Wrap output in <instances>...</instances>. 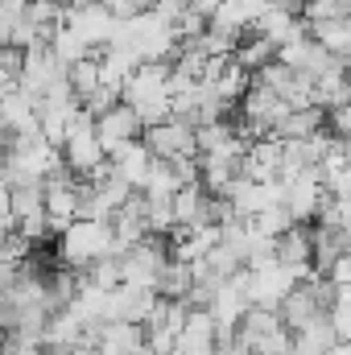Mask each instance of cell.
I'll list each match as a JSON object with an SVG mask.
<instances>
[{
    "label": "cell",
    "instance_id": "17",
    "mask_svg": "<svg viewBox=\"0 0 351 355\" xmlns=\"http://www.w3.org/2000/svg\"><path fill=\"white\" fill-rule=\"evenodd\" d=\"M50 4H67V0H50Z\"/></svg>",
    "mask_w": 351,
    "mask_h": 355
},
{
    "label": "cell",
    "instance_id": "13",
    "mask_svg": "<svg viewBox=\"0 0 351 355\" xmlns=\"http://www.w3.org/2000/svg\"><path fill=\"white\" fill-rule=\"evenodd\" d=\"M116 103H120V91H112V87H95V91L87 95V99L79 103V107H83L87 116H103V112H112Z\"/></svg>",
    "mask_w": 351,
    "mask_h": 355
},
{
    "label": "cell",
    "instance_id": "3",
    "mask_svg": "<svg viewBox=\"0 0 351 355\" xmlns=\"http://www.w3.org/2000/svg\"><path fill=\"white\" fill-rule=\"evenodd\" d=\"M62 79H67V71L50 58V50H46V46H37V50H25V54H21L17 91H25L29 99H42L46 91L54 87V83H62Z\"/></svg>",
    "mask_w": 351,
    "mask_h": 355
},
{
    "label": "cell",
    "instance_id": "4",
    "mask_svg": "<svg viewBox=\"0 0 351 355\" xmlns=\"http://www.w3.org/2000/svg\"><path fill=\"white\" fill-rule=\"evenodd\" d=\"M67 8V4H62ZM62 25L87 46L91 54L95 50H103L108 42H112V29H116V17L103 8V4H87V8H67V17H62Z\"/></svg>",
    "mask_w": 351,
    "mask_h": 355
},
{
    "label": "cell",
    "instance_id": "5",
    "mask_svg": "<svg viewBox=\"0 0 351 355\" xmlns=\"http://www.w3.org/2000/svg\"><path fill=\"white\" fill-rule=\"evenodd\" d=\"M95 141H99V149H103V157H112L120 145H128V141H141V120L132 116V107H124V103H116L112 112H103V116H95Z\"/></svg>",
    "mask_w": 351,
    "mask_h": 355
},
{
    "label": "cell",
    "instance_id": "15",
    "mask_svg": "<svg viewBox=\"0 0 351 355\" xmlns=\"http://www.w3.org/2000/svg\"><path fill=\"white\" fill-rule=\"evenodd\" d=\"M215 4H223V0H190V8H194V12H203V17H211V8H215Z\"/></svg>",
    "mask_w": 351,
    "mask_h": 355
},
{
    "label": "cell",
    "instance_id": "1",
    "mask_svg": "<svg viewBox=\"0 0 351 355\" xmlns=\"http://www.w3.org/2000/svg\"><path fill=\"white\" fill-rule=\"evenodd\" d=\"M108 244H112V232H108V223L75 219V223L62 232V244H58V252H62V261H67V265L87 268V265H95L99 257H108Z\"/></svg>",
    "mask_w": 351,
    "mask_h": 355
},
{
    "label": "cell",
    "instance_id": "14",
    "mask_svg": "<svg viewBox=\"0 0 351 355\" xmlns=\"http://www.w3.org/2000/svg\"><path fill=\"white\" fill-rule=\"evenodd\" d=\"M186 8H190V0H153V4H149V12H153V17H162L166 25H174Z\"/></svg>",
    "mask_w": 351,
    "mask_h": 355
},
{
    "label": "cell",
    "instance_id": "2",
    "mask_svg": "<svg viewBox=\"0 0 351 355\" xmlns=\"http://www.w3.org/2000/svg\"><path fill=\"white\" fill-rule=\"evenodd\" d=\"M141 145L157 157V162H174V157H198L194 149V128H186L182 120H162L141 128Z\"/></svg>",
    "mask_w": 351,
    "mask_h": 355
},
{
    "label": "cell",
    "instance_id": "10",
    "mask_svg": "<svg viewBox=\"0 0 351 355\" xmlns=\"http://www.w3.org/2000/svg\"><path fill=\"white\" fill-rule=\"evenodd\" d=\"M323 128V107H302V112H285L277 124H273V137L277 141H306Z\"/></svg>",
    "mask_w": 351,
    "mask_h": 355
},
{
    "label": "cell",
    "instance_id": "16",
    "mask_svg": "<svg viewBox=\"0 0 351 355\" xmlns=\"http://www.w3.org/2000/svg\"><path fill=\"white\" fill-rule=\"evenodd\" d=\"M0 219H8V186L0 182Z\"/></svg>",
    "mask_w": 351,
    "mask_h": 355
},
{
    "label": "cell",
    "instance_id": "8",
    "mask_svg": "<svg viewBox=\"0 0 351 355\" xmlns=\"http://www.w3.org/2000/svg\"><path fill=\"white\" fill-rule=\"evenodd\" d=\"M310 95H314V107H323V112L348 103V62H335L331 71H323L310 83Z\"/></svg>",
    "mask_w": 351,
    "mask_h": 355
},
{
    "label": "cell",
    "instance_id": "11",
    "mask_svg": "<svg viewBox=\"0 0 351 355\" xmlns=\"http://www.w3.org/2000/svg\"><path fill=\"white\" fill-rule=\"evenodd\" d=\"M46 50H50V58L67 71V67H75V62H83V58H91V50L67 29V25H58L54 33H50V42H46Z\"/></svg>",
    "mask_w": 351,
    "mask_h": 355
},
{
    "label": "cell",
    "instance_id": "12",
    "mask_svg": "<svg viewBox=\"0 0 351 355\" xmlns=\"http://www.w3.org/2000/svg\"><path fill=\"white\" fill-rule=\"evenodd\" d=\"M67 87H71V95L83 103L91 91L99 87V67H95V54L91 58H83V62H75V67H67Z\"/></svg>",
    "mask_w": 351,
    "mask_h": 355
},
{
    "label": "cell",
    "instance_id": "9",
    "mask_svg": "<svg viewBox=\"0 0 351 355\" xmlns=\"http://www.w3.org/2000/svg\"><path fill=\"white\" fill-rule=\"evenodd\" d=\"M310 42H314L318 50H327L331 58L348 62V54H351V21H318V25H310Z\"/></svg>",
    "mask_w": 351,
    "mask_h": 355
},
{
    "label": "cell",
    "instance_id": "6",
    "mask_svg": "<svg viewBox=\"0 0 351 355\" xmlns=\"http://www.w3.org/2000/svg\"><path fill=\"white\" fill-rule=\"evenodd\" d=\"M323 178H318V170L314 166H306L302 174L293 178L289 186H285V211H289V219L293 223H306V219H314L318 215V202H323Z\"/></svg>",
    "mask_w": 351,
    "mask_h": 355
},
{
    "label": "cell",
    "instance_id": "7",
    "mask_svg": "<svg viewBox=\"0 0 351 355\" xmlns=\"http://www.w3.org/2000/svg\"><path fill=\"white\" fill-rule=\"evenodd\" d=\"M149 166H153V153H149L141 141H128V145H120V149L108 157V170H112V178H120L128 190H141V186H145Z\"/></svg>",
    "mask_w": 351,
    "mask_h": 355
}]
</instances>
